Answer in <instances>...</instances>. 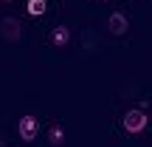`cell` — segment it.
<instances>
[{
  "mask_svg": "<svg viewBox=\"0 0 152 147\" xmlns=\"http://www.w3.org/2000/svg\"><path fill=\"white\" fill-rule=\"evenodd\" d=\"M107 28H110V34L121 37V34H127V28H130V20H127L121 11H113V14H110V20H107Z\"/></svg>",
  "mask_w": 152,
  "mask_h": 147,
  "instance_id": "obj_3",
  "label": "cell"
},
{
  "mask_svg": "<svg viewBox=\"0 0 152 147\" xmlns=\"http://www.w3.org/2000/svg\"><path fill=\"white\" fill-rule=\"evenodd\" d=\"M0 31H3L6 40H20V23L14 17H3L0 20Z\"/></svg>",
  "mask_w": 152,
  "mask_h": 147,
  "instance_id": "obj_4",
  "label": "cell"
},
{
  "mask_svg": "<svg viewBox=\"0 0 152 147\" xmlns=\"http://www.w3.org/2000/svg\"><path fill=\"white\" fill-rule=\"evenodd\" d=\"M62 139H65V130H62L59 125H54V127L48 130V142L54 144V147H59V144H62Z\"/></svg>",
  "mask_w": 152,
  "mask_h": 147,
  "instance_id": "obj_7",
  "label": "cell"
},
{
  "mask_svg": "<svg viewBox=\"0 0 152 147\" xmlns=\"http://www.w3.org/2000/svg\"><path fill=\"white\" fill-rule=\"evenodd\" d=\"M17 133H20L23 142H37V133H39V119L31 113H26L20 119V125H17Z\"/></svg>",
  "mask_w": 152,
  "mask_h": 147,
  "instance_id": "obj_1",
  "label": "cell"
},
{
  "mask_svg": "<svg viewBox=\"0 0 152 147\" xmlns=\"http://www.w3.org/2000/svg\"><path fill=\"white\" fill-rule=\"evenodd\" d=\"M28 14H34V17H39V14H45V9H48V3L45 0H28Z\"/></svg>",
  "mask_w": 152,
  "mask_h": 147,
  "instance_id": "obj_6",
  "label": "cell"
},
{
  "mask_svg": "<svg viewBox=\"0 0 152 147\" xmlns=\"http://www.w3.org/2000/svg\"><path fill=\"white\" fill-rule=\"evenodd\" d=\"M51 43L54 45H68L71 43V31H68L65 26H56L54 31H51Z\"/></svg>",
  "mask_w": 152,
  "mask_h": 147,
  "instance_id": "obj_5",
  "label": "cell"
},
{
  "mask_svg": "<svg viewBox=\"0 0 152 147\" xmlns=\"http://www.w3.org/2000/svg\"><path fill=\"white\" fill-rule=\"evenodd\" d=\"M3 3H9V0H3Z\"/></svg>",
  "mask_w": 152,
  "mask_h": 147,
  "instance_id": "obj_8",
  "label": "cell"
},
{
  "mask_svg": "<svg viewBox=\"0 0 152 147\" xmlns=\"http://www.w3.org/2000/svg\"><path fill=\"white\" fill-rule=\"evenodd\" d=\"M147 122L149 119H147L144 110H127V113H124V130L132 133V136H138V133L147 127Z\"/></svg>",
  "mask_w": 152,
  "mask_h": 147,
  "instance_id": "obj_2",
  "label": "cell"
}]
</instances>
